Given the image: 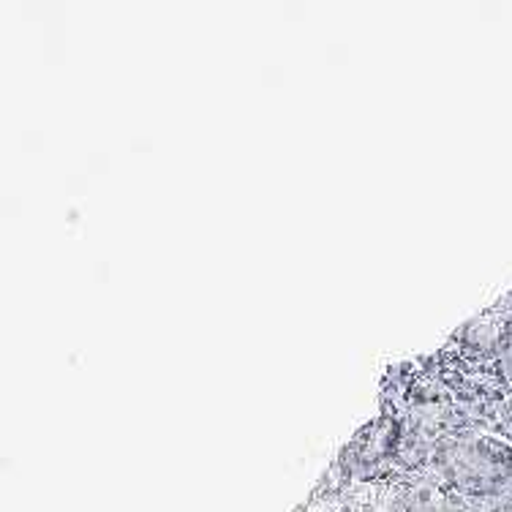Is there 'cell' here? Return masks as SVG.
Wrapping results in <instances>:
<instances>
[{"label":"cell","instance_id":"obj_3","mask_svg":"<svg viewBox=\"0 0 512 512\" xmlns=\"http://www.w3.org/2000/svg\"><path fill=\"white\" fill-rule=\"evenodd\" d=\"M510 360H512V335H510Z\"/></svg>","mask_w":512,"mask_h":512},{"label":"cell","instance_id":"obj_2","mask_svg":"<svg viewBox=\"0 0 512 512\" xmlns=\"http://www.w3.org/2000/svg\"><path fill=\"white\" fill-rule=\"evenodd\" d=\"M409 512H466L458 499L450 493H442L439 488H425V491H414L412 510Z\"/></svg>","mask_w":512,"mask_h":512},{"label":"cell","instance_id":"obj_1","mask_svg":"<svg viewBox=\"0 0 512 512\" xmlns=\"http://www.w3.org/2000/svg\"><path fill=\"white\" fill-rule=\"evenodd\" d=\"M412 491L390 480H365L344 493L346 512H409Z\"/></svg>","mask_w":512,"mask_h":512}]
</instances>
